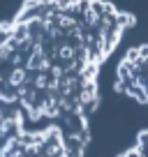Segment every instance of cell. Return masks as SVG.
Instances as JSON below:
<instances>
[{
  "instance_id": "cell-2",
  "label": "cell",
  "mask_w": 148,
  "mask_h": 157,
  "mask_svg": "<svg viewBox=\"0 0 148 157\" xmlns=\"http://www.w3.org/2000/svg\"><path fill=\"white\" fill-rule=\"evenodd\" d=\"M116 90L148 104V46H137L125 53L116 74Z\"/></svg>"
},
{
  "instance_id": "cell-1",
  "label": "cell",
  "mask_w": 148,
  "mask_h": 157,
  "mask_svg": "<svg viewBox=\"0 0 148 157\" xmlns=\"http://www.w3.org/2000/svg\"><path fill=\"white\" fill-rule=\"evenodd\" d=\"M132 21L104 0H25L0 21V157H84L99 69Z\"/></svg>"
}]
</instances>
